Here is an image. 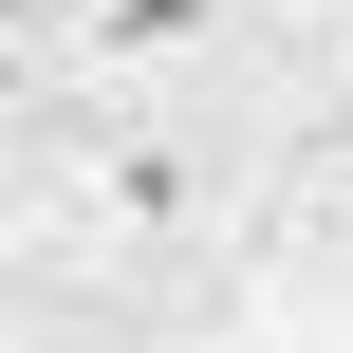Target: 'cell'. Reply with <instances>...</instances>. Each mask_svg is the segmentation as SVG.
<instances>
[{
  "label": "cell",
  "instance_id": "7a4b0ae2",
  "mask_svg": "<svg viewBox=\"0 0 353 353\" xmlns=\"http://www.w3.org/2000/svg\"><path fill=\"white\" fill-rule=\"evenodd\" d=\"M223 37H242V0H74V19H56V56H74V74H112V93L205 74Z\"/></svg>",
  "mask_w": 353,
  "mask_h": 353
},
{
  "label": "cell",
  "instance_id": "6da1fadb",
  "mask_svg": "<svg viewBox=\"0 0 353 353\" xmlns=\"http://www.w3.org/2000/svg\"><path fill=\"white\" fill-rule=\"evenodd\" d=\"M74 223H93V242H205V223H223V149L168 130V112H130V130L74 149Z\"/></svg>",
  "mask_w": 353,
  "mask_h": 353
},
{
  "label": "cell",
  "instance_id": "3957f363",
  "mask_svg": "<svg viewBox=\"0 0 353 353\" xmlns=\"http://www.w3.org/2000/svg\"><path fill=\"white\" fill-rule=\"evenodd\" d=\"M298 223H316V242H353V112L298 149Z\"/></svg>",
  "mask_w": 353,
  "mask_h": 353
}]
</instances>
